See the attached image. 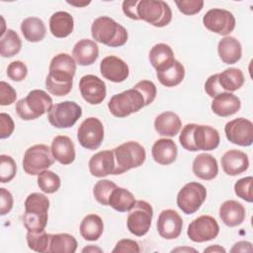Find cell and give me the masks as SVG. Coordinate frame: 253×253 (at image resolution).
Wrapping results in <instances>:
<instances>
[{"label": "cell", "instance_id": "cell-1", "mask_svg": "<svg viewBox=\"0 0 253 253\" xmlns=\"http://www.w3.org/2000/svg\"><path fill=\"white\" fill-rule=\"evenodd\" d=\"M76 72V62L67 53L55 55L49 64V72L45 79L47 91L57 97L67 95L73 85V77Z\"/></svg>", "mask_w": 253, "mask_h": 253}, {"label": "cell", "instance_id": "cell-2", "mask_svg": "<svg viewBox=\"0 0 253 253\" xmlns=\"http://www.w3.org/2000/svg\"><path fill=\"white\" fill-rule=\"evenodd\" d=\"M179 141L182 147L189 151H210L218 146L220 136L218 131L211 126L188 124L182 128Z\"/></svg>", "mask_w": 253, "mask_h": 253}, {"label": "cell", "instance_id": "cell-3", "mask_svg": "<svg viewBox=\"0 0 253 253\" xmlns=\"http://www.w3.org/2000/svg\"><path fill=\"white\" fill-rule=\"evenodd\" d=\"M23 223L28 231L39 232L44 230L47 223L49 200L41 193L30 194L25 201Z\"/></svg>", "mask_w": 253, "mask_h": 253}, {"label": "cell", "instance_id": "cell-4", "mask_svg": "<svg viewBox=\"0 0 253 253\" xmlns=\"http://www.w3.org/2000/svg\"><path fill=\"white\" fill-rule=\"evenodd\" d=\"M91 35L96 42L111 47L122 46L127 41L126 28L107 16L99 17L93 21Z\"/></svg>", "mask_w": 253, "mask_h": 253}, {"label": "cell", "instance_id": "cell-5", "mask_svg": "<svg viewBox=\"0 0 253 253\" xmlns=\"http://www.w3.org/2000/svg\"><path fill=\"white\" fill-rule=\"evenodd\" d=\"M52 99L46 92L35 89L16 103V112L24 121L36 120L51 109Z\"/></svg>", "mask_w": 253, "mask_h": 253}, {"label": "cell", "instance_id": "cell-6", "mask_svg": "<svg viewBox=\"0 0 253 253\" xmlns=\"http://www.w3.org/2000/svg\"><path fill=\"white\" fill-rule=\"evenodd\" d=\"M115 170L113 175L123 174L132 168L139 167L146 158L144 147L136 141L125 142L113 149Z\"/></svg>", "mask_w": 253, "mask_h": 253}, {"label": "cell", "instance_id": "cell-7", "mask_svg": "<svg viewBox=\"0 0 253 253\" xmlns=\"http://www.w3.org/2000/svg\"><path fill=\"white\" fill-rule=\"evenodd\" d=\"M145 106L144 96L134 86L131 89L114 95L108 103L109 111L117 118H126L140 111Z\"/></svg>", "mask_w": 253, "mask_h": 253}, {"label": "cell", "instance_id": "cell-8", "mask_svg": "<svg viewBox=\"0 0 253 253\" xmlns=\"http://www.w3.org/2000/svg\"><path fill=\"white\" fill-rule=\"evenodd\" d=\"M138 20L162 28L167 26L172 20L170 6L162 0H140L136 6Z\"/></svg>", "mask_w": 253, "mask_h": 253}, {"label": "cell", "instance_id": "cell-9", "mask_svg": "<svg viewBox=\"0 0 253 253\" xmlns=\"http://www.w3.org/2000/svg\"><path fill=\"white\" fill-rule=\"evenodd\" d=\"M54 160L47 145L35 144L29 147L24 154L23 169L29 175H39L41 172L47 170L54 163Z\"/></svg>", "mask_w": 253, "mask_h": 253}, {"label": "cell", "instance_id": "cell-10", "mask_svg": "<svg viewBox=\"0 0 253 253\" xmlns=\"http://www.w3.org/2000/svg\"><path fill=\"white\" fill-rule=\"evenodd\" d=\"M81 116L82 109L77 103L64 101L51 107L47 113V120L56 128H67L74 126Z\"/></svg>", "mask_w": 253, "mask_h": 253}, {"label": "cell", "instance_id": "cell-11", "mask_svg": "<svg viewBox=\"0 0 253 253\" xmlns=\"http://www.w3.org/2000/svg\"><path fill=\"white\" fill-rule=\"evenodd\" d=\"M153 210L149 203L141 200L135 201L126 218L128 231L138 237L145 235L150 228Z\"/></svg>", "mask_w": 253, "mask_h": 253}, {"label": "cell", "instance_id": "cell-12", "mask_svg": "<svg viewBox=\"0 0 253 253\" xmlns=\"http://www.w3.org/2000/svg\"><path fill=\"white\" fill-rule=\"evenodd\" d=\"M207 198L206 188L198 182L186 184L177 195V206L186 214L196 212Z\"/></svg>", "mask_w": 253, "mask_h": 253}, {"label": "cell", "instance_id": "cell-13", "mask_svg": "<svg viewBox=\"0 0 253 253\" xmlns=\"http://www.w3.org/2000/svg\"><path fill=\"white\" fill-rule=\"evenodd\" d=\"M77 139L80 145L86 149L99 148L104 139V126L101 121L94 117L84 120L78 127Z\"/></svg>", "mask_w": 253, "mask_h": 253}, {"label": "cell", "instance_id": "cell-14", "mask_svg": "<svg viewBox=\"0 0 253 253\" xmlns=\"http://www.w3.org/2000/svg\"><path fill=\"white\" fill-rule=\"evenodd\" d=\"M204 26L211 32L221 36L229 35L235 28V18L227 10L213 8L203 17Z\"/></svg>", "mask_w": 253, "mask_h": 253}, {"label": "cell", "instance_id": "cell-15", "mask_svg": "<svg viewBox=\"0 0 253 253\" xmlns=\"http://www.w3.org/2000/svg\"><path fill=\"white\" fill-rule=\"evenodd\" d=\"M219 232L216 219L211 215H201L188 226L187 235L194 242H206L214 239Z\"/></svg>", "mask_w": 253, "mask_h": 253}, {"label": "cell", "instance_id": "cell-16", "mask_svg": "<svg viewBox=\"0 0 253 253\" xmlns=\"http://www.w3.org/2000/svg\"><path fill=\"white\" fill-rule=\"evenodd\" d=\"M224 132L229 142L249 146L253 142V124L245 118H237L226 123Z\"/></svg>", "mask_w": 253, "mask_h": 253}, {"label": "cell", "instance_id": "cell-17", "mask_svg": "<svg viewBox=\"0 0 253 253\" xmlns=\"http://www.w3.org/2000/svg\"><path fill=\"white\" fill-rule=\"evenodd\" d=\"M79 90L83 99L91 105L101 104L107 95L105 82L93 74H87L81 77Z\"/></svg>", "mask_w": 253, "mask_h": 253}, {"label": "cell", "instance_id": "cell-18", "mask_svg": "<svg viewBox=\"0 0 253 253\" xmlns=\"http://www.w3.org/2000/svg\"><path fill=\"white\" fill-rule=\"evenodd\" d=\"M183 227L181 215L174 210H164L159 213L157 219V231L159 235L168 240L180 236Z\"/></svg>", "mask_w": 253, "mask_h": 253}, {"label": "cell", "instance_id": "cell-19", "mask_svg": "<svg viewBox=\"0 0 253 253\" xmlns=\"http://www.w3.org/2000/svg\"><path fill=\"white\" fill-rule=\"evenodd\" d=\"M100 72L105 79L120 83L128 77L129 68L122 58L115 55H109L102 59L100 63Z\"/></svg>", "mask_w": 253, "mask_h": 253}, {"label": "cell", "instance_id": "cell-20", "mask_svg": "<svg viewBox=\"0 0 253 253\" xmlns=\"http://www.w3.org/2000/svg\"><path fill=\"white\" fill-rule=\"evenodd\" d=\"M90 173L98 178L113 175L115 170V157L113 150H103L95 153L88 163Z\"/></svg>", "mask_w": 253, "mask_h": 253}, {"label": "cell", "instance_id": "cell-21", "mask_svg": "<svg viewBox=\"0 0 253 253\" xmlns=\"http://www.w3.org/2000/svg\"><path fill=\"white\" fill-rule=\"evenodd\" d=\"M223 171L229 176H237L245 172L249 167V159L245 152L231 149L226 151L221 157Z\"/></svg>", "mask_w": 253, "mask_h": 253}, {"label": "cell", "instance_id": "cell-22", "mask_svg": "<svg viewBox=\"0 0 253 253\" xmlns=\"http://www.w3.org/2000/svg\"><path fill=\"white\" fill-rule=\"evenodd\" d=\"M51 153L56 161L62 165H69L75 159V147L70 137L57 135L52 139Z\"/></svg>", "mask_w": 253, "mask_h": 253}, {"label": "cell", "instance_id": "cell-23", "mask_svg": "<svg viewBox=\"0 0 253 253\" xmlns=\"http://www.w3.org/2000/svg\"><path fill=\"white\" fill-rule=\"evenodd\" d=\"M192 169L195 176L205 181L214 179L218 173L217 161L209 153L198 154L193 161Z\"/></svg>", "mask_w": 253, "mask_h": 253}, {"label": "cell", "instance_id": "cell-24", "mask_svg": "<svg viewBox=\"0 0 253 253\" xmlns=\"http://www.w3.org/2000/svg\"><path fill=\"white\" fill-rule=\"evenodd\" d=\"M246 216V211L242 204L234 200H228L219 207V217L221 221L229 226L240 225Z\"/></svg>", "mask_w": 253, "mask_h": 253}, {"label": "cell", "instance_id": "cell-25", "mask_svg": "<svg viewBox=\"0 0 253 253\" xmlns=\"http://www.w3.org/2000/svg\"><path fill=\"white\" fill-rule=\"evenodd\" d=\"M241 107L240 99L230 92L220 93L211 102V111L219 117H229L239 111Z\"/></svg>", "mask_w": 253, "mask_h": 253}, {"label": "cell", "instance_id": "cell-26", "mask_svg": "<svg viewBox=\"0 0 253 253\" xmlns=\"http://www.w3.org/2000/svg\"><path fill=\"white\" fill-rule=\"evenodd\" d=\"M72 55L79 65H91L99 56V46L94 41L83 39L75 43Z\"/></svg>", "mask_w": 253, "mask_h": 253}, {"label": "cell", "instance_id": "cell-27", "mask_svg": "<svg viewBox=\"0 0 253 253\" xmlns=\"http://www.w3.org/2000/svg\"><path fill=\"white\" fill-rule=\"evenodd\" d=\"M151 154L155 162L161 165L172 164L178 154L176 143L170 138H160L154 142Z\"/></svg>", "mask_w": 253, "mask_h": 253}, {"label": "cell", "instance_id": "cell-28", "mask_svg": "<svg viewBox=\"0 0 253 253\" xmlns=\"http://www.w3.org/2000/svg\"><path fill=\"white\" fill-rule=\"evenodd\" d=\"M149 61L156 71H163L171 67L175 61L172 48L166 43H156L149 51Z\"/></svg>", "mask_w": 253, "mask_h": 253}, {"label": "cell", "instance_id": "cell-29", "mask_svg": "<svg viewBox=\"0 0 253 253\" xmlns=\"http://www.w3.org/2000/svg\"><path fill=\"white\" fill-rule=\"evenodd\" d=\"M182 122L177 114L171 111L161 113L155 118L154 128L162 136H175L181 129Z\"/></svg>", "mask_w": 253, "mask_h": 253}, {"label": "cell", "instance_id": "cell-30", "mask_svg": "<svg viewBox=\"0 0 253 253\" xmlns=\"http://www.w3.org/2000/svg\"><path fill=\"white\" fill-rule=\"evenodd\" d=\"M217 52L221 61L226 64H234L242 56V46L234 37H224L217 44Z\"/></svg>", "mask_w": 253, "mask_h": 253}, {"label": "cell", "instance_id": "cell-31", "mask_svg": "<svg viewBox=\"0 0 253 253\" xmlns=\"http://www.w3.org/2000/svg\"><path fill=\"white\" fill-rule=\"evenodd\" d=\"M74 28L73 17L65 11H58L49 18V30L52 36L58 39L68 37Z\"/></svg>", "mask_w": 253, "mask_h": 253}, {"label": "cell", "instance_id": "cell-32", "mask_svg": "<svg viewBox=\"0 0 253 253\" xmlns=\"http://www.w3.org/2000/svg\"><path fill=\"white\" fill-rule=\"evenodd\" d=\"M79 229L83 239L87 241H96L103 233L104 223L98 214L90 213L82 219Z\"/></svg>", "mask_w": 253, "mask_h": 253}, {"label": "cell", "instance_id": "cell-33", "mask_svg": "<svg viewBox=\"0 0 253 253\" xmlns=\"http://www.w3.org/2000/svg\"><path fill=\"white\" fill-rule=\"evenodd\" d=\"M21 32L28 42H38L42 41L45 37L46 28L42 19L37 17H29L22 22Z\"/></svg>", "mask_w": 253, "mask_h": 253}, {"label": "cell", "instance_id": "cell-34", "mask_svg": "<svg viewBox=\"0 0 253 253\" xmlns=\"http://www.w3.org/2000/svg\"><path fill=\"white\" fill-rule=\"evenodd\" d=\"M218 84L223 92H234L244 84V75L239 68L230 67L224 71L217 73Z\"/></svg>", "mask_w": 253, "mask_h": 253}, {"label": "cell", "instance_id": "cell-35", "mask_svg": "<svg viewBox=\"0 0 253 253\" xmlns=\"http://www.w3.org/2000/svg\"><path fill=\"white\" fill-rule=\"evenodd\" d=\"M135 204L134 196L131 192L125 188L117 187L111 194L109 199V206H111L114 210L125 212L129 211Z\"/></svg>", "mask_w": 253, "mask_h": 253}, {"label": "cell", "instance_id": "cell-36", "mask_svg": "<svg viewBox=\"0 0 253 253\" xmlns=\"http://www.w3.org/2000/svg\"><path fill=\"white\" fill-rule=\"evenodd\" d=\"M156 76L163 86L175 87L183 81L185 77V68L180 61L175 59L173 65L168 69L156 71Z\"/></svg>", "mask_w": 253, "mask_h": 253}, {"label": "cell", "instance_id": "cell-37", "mask_svg": "<svg viewBox=\"0 0 253 253\" xmlns=\"http://www.w3.org/2000/svg\"><path fill=\"white\" fill-rule=\"evenodd\" d=\"M77 240L68 233L50 234L48 252L51 253H74L77 249Z\"/></svg>", "mask_w": 253, "mask_h": 253}, {"label": "cell", "instance_id": "cell-38", "mask_svg": "<svg viewBox=\"0 0 253 253\" xmlns=\"http://www.w3.org/2000/svg\"><path fill=\"white\" fill-rule=\"evenodd\" d=\"M22 41L19 35L12 29L5 31L0 38V54L3 57H12L20 52Z\"/></svg>", "mask_w": 253, "mask_h": 253}, {"label": "cell", "instance_id": "cell-39", "mask_svg": "<svg viewBox=\"0 0 253 253\" xmlns=\"http://www.w3.org/2000/svg\"><path fill=\"white\" fill-rule=\"evenodd\" d=\"M60 178L52 171L44 170L38 175V186L46 194H53L60 188Z\"/></svg>", "mask_w": 253, "mask_h": 253}, {"label": "cell", "instance_id": "cell-40", "mask_svg": "<svg viewBox=\"0 0 253 253\" xmlns=\"http://www.w3.org/2000/svg\"><path fill=\"white\" fill-rule=\"evenodd\" d=\"M50 242V234L46 233L44 230L39 232L27 233V243L30 249L36 252H48Z\"/></svg>", "mask_w": 253, "mask_h": 253}, {"label": "cell", "instance_id": "cell-41", "mask_svg": "<svg viewBox=\"0 0 253 253\" xmlns=\"http://www.w3.org/2000/svg\"><path fill=\"white\" fill-rule=\"evenodd\" d=\"M117 187L118 186L110 180H99L93 188V195L98 203L103 206H109L110 196Z\"/></svg>", "mask_w": 253, "mask_h": 253}, {"label": "cell", "instance_id": "cell-42", "mask_svg": "<svg viewBox=\"0 0 253 253\" xmlns=\"http://www.w3.org/2000/svg\"><path fill=\"white\" fill-rule=\"evenodd\" d=\"M17 171L15 160L9 156L0 155V181L1 183H7L14 179Z\"/></svg>", "mask_w": 253, "mask_h": 253}, {"label": "cell", "instance_id": "cell-43", "mask_svg": "<svg viewBox=\"0 0 253 253\" xmlns=\"http://www.w3.org/2000/svg\"><path fill=\"white\" fill-rule=\"evenodd\" d=\"M252 182H253V178L251 176H248V177L239 179L234 184V192L236 196L248 203H252L253 201L252 191H251Z\"/></svg>", "mask_w": 253, "mask_h": 253}, {"label": "cell", "instance_id": "cell-44", "mask_svg": "<svg viewBox=\"0 0 253 253\" xmlns=\"http://www.w3.org/2000/svg\"><path fill=\"white\" fill-rule=\"evenodd\" d=\"M28 74V68L27 65L20 61V60H15L9 63L7 67V76L16 82H20L26 78Z\"/></svg>", "mask_w": 253, "mask_h": 253}, {"label": "cell", "instance_id": "cell-45", "mask_svg": "<svg viewBox=\"0 0 253 253\" xmlns=\"http://www.w3.org/2000/svg\"><path fill=\"white\" fill-rule=\"evenodd\" d=\"M175 4L181 13L188 16L199 13L204 7L203 0H181L175 1Z\"/></svg>", "mask_w": 253, "mask_h": 253}, {"label": "cell", "instance_id": "cell-46", "mask_svg": "<svg viewBox=\"0 0 253 253\" xmlns=\"http://www.w3.org/2000/svg\"><path fill=\"white\" fill-rule=\"evenodd\" d=\"M134 87L137 88L141 92V94L144 96L146 106L150 105L154 101V99L156 97L157 90H156L155 84L152 81L141 80L138 83H136L134 85Z\"/></svg>", "mask_w": 253, "mask_h": 253}, {"label": "cell", "instance_id": "cell-47", "mask_svg": "<svg viewBox=\"0 0 253 253\" xmlns=\"http://www.w3.org/2000/svg\"><path fill=\"white\" fill-rule=\"evenodd\" d=\"M17 99L15 89L5 81L0 82V105L8 106L13 104Z\"/></svg>", "mask_w": 253, "mask_h": 253}, {"label": "cell", "instance_id": "cell-48", "mask_svg": "<svg viewBox=\"0 0 253 253\" xmlns=\"http://www.w3.org/2000/svg\"><path fill=\"white\" fill-rule=\"evenodd\" d=\"M15 129V124L10 115L6 113L0 114V138L9 137Z\"/></svg>", "mask_w": 253, "mask_h": 253}, {"label": "cell", "instance_id": "cell-49", "mask_svg": "<svg viewBox=\"0 0 253 253\" xmlns=\"http://www.w3.org/2000/svg\"><path fill=\"white\" fill-rule=\"evenodd\" d=\"M140 249L138 243L132 239H121L113 249V253H138Z\"/></svg>", "mask_w": 253, "mask_h": 253}, {"label": "cell", "instance_id": "cell-50", "mask_svg": "<svg viewBox=\"0 0 253 253\" xmlns=\"http://www.w3.org/2000/svg\"><path fill=\"white\" fill-rule=\"evenodd\" d=\"M205 91L211 98H214L215 96H217L220 93H224L223 90L221 89L220 85L218 84L217 73L211 75L207 79V81L205 83Z\"/></svg>", "mask_w": 253, "mask_h": 253}, {"label": "cell", "instance_id": "cell-51", "mask_svg": "<svg viewBox=\"0 0 253 253\" xmlns=\"http://www.w3.org/2000/svg\"><path fill=\"white\" fill-rule=\"evenodd\" d=\"M0 213L5 215L13 208V196L5 188H0Z\"/></svg>", "mask_w": 253, "mask_h": 253}, {"label": "cell", "instance_id": "cell-52", "mask_svg": "<svg viewBox=\"0 0 253 253\" xmlns=\"http://www.w3.org/2000/svg\"><path fill=\"white\" fill-rule=\"evenodd\" d=\"M138 0H126L123 2V12L128 18L138 21L137 13H136V6Z\"/></svg>", "mask_w": 253, "mask_h": 253}, {"label": "cell", "instance_id": "cell-53", "mask_svg": "<svg viewBox=\"0 0 253 253\" xmlns=\"http://www.w3.org/2000/svg\"><path fill=\"white\" fill-rule=\"evenodd\" d=\"M252 244L249 241H239L233 245L230 252H251Z\"/></svg>", "mask_w": 253, "mask_h": 253}, {"label": "cell", "instance_id": "cell-54", "mask_svg": "<svg viewBox=\"0 0 253 253\" xmlns=\"http://www.w3.org/2000/svg\"><path fill=\"white\" fill-rule=\"evenodd\" d=\"M204 252H223V253H225V249L222 248L221 246L215 244V245H213V246H210V247L206 248V249L204 250Z\"/></svg>", "mask_w": 253, "mask_h": 253}, {"label": "cell", "instance_id": "cell-55", "mask_svg": "<svg viewBox=\"0 0 253 253\" xmlns=\"http://www.w3.org/2000/svg\"><path fill=\"white\" fill-rule=\"evenodd\" d=\"M82 252H102V249L98 248V247H94V246H88V247H85L83 248Z\"/></svg>", "mask_w": 253, "mask_h": 253}, {"label": "cell", "instance_id": "cell-56", "mask_svg": "<svg viewBox=\"0 0 253 253\" xmlns=\"http://www.w3.org/2000/svg\"><path fill=\"white\" fill-rule=\"evenodd\" d=\"M68 4L70 5H74V6H84V5H88L90 3V1L88 2H83V3H76V2H70V1H67Z\"/></svg>", "mask_w": 253, "mask_h": 253}, {"label": "cell", "instance_id": "cell-57", "mask_svg": "<svg viewBox=\"0 0 253 253\" xmlns=\"http://www.w3.org/2000/svg\"><path fill=\"white\" fill-rule=\"evenodd\" d=\"M183 250H188V251H196L195 249H192V248H177V249H174V250H172V252H174V251H183Z\"/></svg>", "mask_w": 253, "mask_h": 253}]
</instances>
